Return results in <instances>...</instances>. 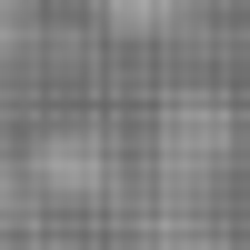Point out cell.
Here are the masks:
<instances>
[{
    "label": "cell",
    "mask_w": 250,
    "mask_h": 250,
    "mask_svg": "<svg viewBox=\"0 0 250 250\" xmlns=\"http://www.w3.org/2000/svg\"><path fill=\"white\" fill-rule=\"evenodd\" d=\"M230 150H240L230 100H210V90H170V100H160V120H150V180L200 190L210 170H230Z\"/></svg>",
    "instance_id": "cell-1"
},
{
    "label": "cell",
    "mask_w": 250,
    "mask_h": 250,
    "mask_svg": "<svg viewBox=\"0 0 250 250\" xmlns=\"http://www.w3.org/2000/svg\"><path fill=\"white\" fill-rule=\"evenodd\" d=\"M100 10H110L120 30H180V20H190V0H100Z\"/></svg>",
    "instance_id": "cell-2"
},
{
    "label": "cell",
    "mask_w": 250,
    "mask_h": 250,
    "mask_svg": "<svg viewBox=\"0 0 250 250\" xmlns=\"http://www.w3.org/2000/svg\"><path fill=\"white\" fill-rule=\"evenodd\" d=\"M20 40H30L20 30V0H0V50H20Z\"/></svg>",
    "instance_id": "cell-3"
}]
</instances>
